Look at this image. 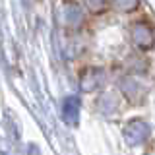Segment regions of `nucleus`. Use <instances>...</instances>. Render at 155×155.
<instances>
[{
    "label": "nucleus",
    "instance_id": "3",
    "mask_svg": "<svg viewBox=\"0 0 155 155\" xmlns=\"http://www.w3.org/2000/svg\"><path fill=\"white\" fill-rule=\"evenodd\" d=\"M85 4L93 10V12H103V10L110 4V0H85Z\"/></svg>",
    "mask_w": 155,
    "mask_h": 155
},
{
    "label": "nucleus",
    "instance_id": "2",
    "mask_svg": "<svg viewBox=\"0 0 155 155\" xmlns=\"http://www.w3.org/2000/svg\"><path fill=\"white\" fill-rule=\"evenodd\" d=\"M140 0H113V4L118 10H122V12H130V10H134L138 6Z\"/></svg>",
    "mask_w": 155,
    "mask_h": 155
},
{
    "label": "nucleus",
    "instance_id": "1",
    "mask_svg": "<svg viewBox=\"0 0 155 155\" xmlns=\"http://www.w3.org/2000/svg\"><path fill=\"white\" fill-rule=\"evenodd\" d=\"M134 41H136V45L138 47H142V48H149L153 45V41H155V37H153V31L149 27H145L142 25V23H138V25L134 27Z\"/></svg>",
    "mask_w": 155,
    "mask_h": 155
}]
</instances>
